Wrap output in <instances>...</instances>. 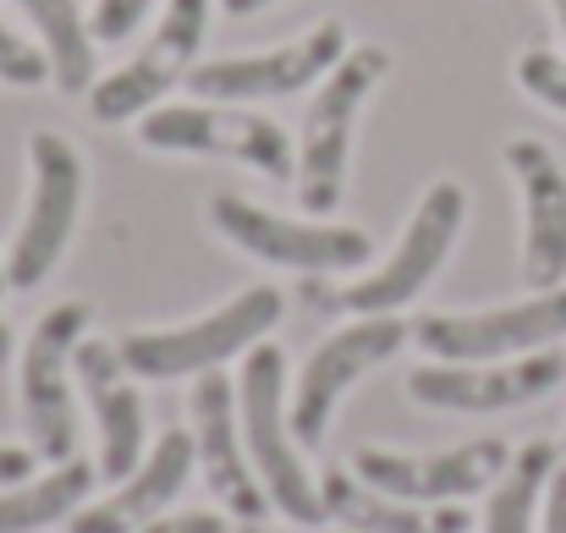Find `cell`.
<instances>
[{
    "label": "cell",
    "instance_id": "6da1fadb",
    "mask_svg": "<svg viewBox=\"0 0 566 533\" xmlns=\"http://www.w3.org/2000/svg\"><path fill=\"white\" fill-rule=\"evenodd\" d=\"M385 72H390V50L385 44H358L319 77V94H314V105L303 116V138H297V203L319 220L347 192L353 127H358V111L379 88Z\"/></svg>",
    "mask_w": 566,
    "mask_h": 533
},
{
    "label": "cell",
    "instance_id": "7a4b0ae2",
    "mask_svg": "<svg viewBox=\"0 0 566 533\" xmlns=\"http://www.w3.org/2000/svg\"><path fill=\"white\" fill-rule=\"evenodd\" d=\"M237 407H242V446L253 457L259 484L270 490V506L292 523H325V501L297 457V435L286 424V357L275 347H253L242 357V385H237Z\"/></svg>",
    "mask_w": 566,
    "mask_h": 533
},
{
    "label": "cell",
    "instance_id": "3957f363",
    "mask_svg": "<svg viewBox=\"0 0 566 533\" xmlns=\"http://www.w3.org/2000/svg\"><path fill=\"white\" fill-rule=\"evenodd\" d=\"M462 220H468V192H462L457 181H434V187L418 198V209H412V220H407L396 253H390L379 270L358 275L347 292L308 286V303H319V309H353V314H396V309L412 303V297L429 286V275L446 264V253L457 248Z\"/></svg>",
    "mask_w": 566,
    "mask_h": 533
},
{
    "label": "cell",
    "instance_id": "277c9868",
    "mask_svg": "<svg viewBox=\"0 0 566 533\" xmlns=\"http://www.w3.org/2000/svg\"><path fill=\"white\" fill-rule=\"evenodd\" d=\"M275 325H281V292L248 286L242 297H231L226 309L192 320L182 331H133L116 347L138 379H182V374H209L237 353H253Z\"/></svg>",
    "mask_w": 566,
    "mask_h": 533
},
{
    "label": "cell",
    "instance_id": "5b68a950",
    "mask_svg": "<svg viewBox=\"0 0 566 533\" xmlns=\"http://www.w3.org/2000/svg\"><path fill=\"white\" fill-rule=\"evenodd\" d=\"M138 144L155 149V155H226V160H242V166H253L275 181L297 171L286 127H275L270 116L220 105V100H209V105H155L138 122Z\"/></svg>",
    "mask_w": 566,
    "mask_h": 533
},
{
    "label": "cell",
    "instance_id": "8992f818",
    "mask_svg": "<svg viewBox=\"0 0 566 533\" xmlns=\"http://www.w3.org/2000/svg\"><path fill=\"white\" fill-rule=\"evenodd\" d=\"M209 220L226 242H237L242 253L281 264V270H314V275H336V270H358L375 242L358 226H325V220H286L270 215L264 203H248L237 192H214L209 198Z\"/></svg>",
    "mask_w": 566,
    "mask_h": 533
},
{
    "label": "cell",
    "instance_id": "52a82bcc",
    "mask_svg": "<svg viewBox=\"0 0 566 533\" xmlns=\"http://www.w3.org/2000/svg\"><path fill=\"white\" fill-rule=\"evenodd\" d=\"M28 166H33V198H28L22 231L6 259V286H17V292H33L55 270V259L66 253V237L77 226V203H83V160L66 138L33 133Z\"/></svg>",
    "mask_w": 566,
    "mask_h": 533
},
{
    "label": "cell",
    "instance_id": "ba28073f",
    "mask_svg": "<svg viewBox=\"0 0 566 533\" xmlns=\"http://www.w3.org/2000/svg\"><path fill=\"white\" fill-rule=\"evenodd\" d=\"M88 331L83 303H55L28 347H22V418L33 435V451L44 462H72L77 451V412H72V353Z\"/></svg>",
    "mask_w": 566,
    "mask_h": 533
},
{
    "label": "cell",
    "instance_id": "9c48e42d",
    "mask_svg": "<svg viewBox=\"0 0 566 533\" xmlns=\"http://www.w3.org/2000/svg\"><path fill=\"white\" fill-rule=\"evenodd\" d=\"M418 347L440 363H490V357L539 353L566 336V286L534 292L528 303L479 309V314H429L418 320Z\"/></svg>",
    "mask_w": 566,
    "mask_h": 533
},
{
    "label": "cell",
    "instance_id": "30bf717a",
    "mask_svg": "<svg viewBox=\"0 0 566 533\" xmlns=\"http://www.w3.org/2000/svg\"><path fill=\"white\" fill-rule=\"evenodd\" d=\"M203 28H209V0H166V17L149 33V44L122 72H111L105 83H94L88 116L105 122V127H116V122H133L138 111H155L192 72V55L203 44Z\"/></svg>",
    "mask_w": 566,
    "mask_h": 533
},
{
    "label": "cell",
    "instance_id": "8fae6325",
    "mask_svg": "<svg viewBox=\"0 0 566 533\" xmlns=\"http://www.w3.org/2000/svg\"><path fill=\"white\" fill-rule=\"evenodd\" d=\"M401 342H407V325L390 320V314H364L358 325H347L331 342H319L314 357L303 363V379H297L292 407H286V424H292L297 446H319L325 429H331L336 401L347 396V385L364 379L379 363H390L401 353Z\"/></svg>",
    "mask_w": 566,
    "mask_h": 533
},
{
    "label": "cell",
    "instance_id": "7c38bea8",
    "mask_svg": "<svg viewBox=\"0 0 566 533\" xmlns=\"http://www.w3.org/2000/svg\"><path fill=\"white\" fill-rule=\"evenodd\" d=\"M347 28L336 17L314 22L303 39L275 44V50H253V55H226V61H203L192 66L188 83L203 100H281V94H303L308 83H319L342 55H347Z\"/></svg>",
    "mask_w": 566,
    "mask_h": 533
},
{
    "label": "cell",
    "instance_id": "4fadbf2b",
    "mask_svg": "<svg viewBox=\"0 0 566 533\" xmlns=\"http://www.w3.org/2000/svg\"><path fill=\"white\" fill-rule=\"evenodd\" d=\"M566 379V357L539 347L512 363H423L407 374L412 401L440 412H506L551 396Z\"/></svg>",
    "mask_w": 566,
    "mask_h": 533
},
{
    "label": "cell",
    "instance_id": "5bb4252c",
    "mask_svg": "<svg viewBox=\"0 0 566 533\" xmlns=\"http://www.w3.org/2000/svg\"><path fill=\"white\" fill-rule=\"evenodd\" d=\"M192 440H198V462H203L209 495L226 501L231 518L264 523L270 490L253 473V457H248L242 429H237V390H231V379L220 368L198 374V385H192Z\"/></svg>",
    "mask_w": 566,
    "mask_h": 533
},
{
    "label": "cell",
    "instance_id": "9a60e30c",
    "mask_svg": "<svg viewBox=\"0 0 566 533\" xmlns=\"http://www.w3.org/2000/svg\"><path fill=\"white\" fill-rule=\"evenodd\" d=\"M512 462L506 440H473L440 457H401V451H379L364 446L358 451V479L375 484L396 501H468L479 490H490Z\"/></svg>",
    "mask_w": 566,
    "mask_h": 533
},
{
    "label": "cell",
    "instance_id": "2e32d148",
    "mask_svg": "<svg viewBox=\"0 0 566 533\" xmlns=\"http://www.w3.org/2000/svg\"><path fill=\"white\" fill-rule=\"evenodd\" d=\"M506 171L523 192V281L556 292L566 281V171L539 138L506 144Z\"/></svg>",
    "mask_w": 566,
    "mask_h": 533
},
{
    "label": "cell",
    "instance_id": "e0dca14e",
    "mask_svg": "<svg viewBox=\"0 0 566 533\" xmlns=\"http://www.w3.org/2000/svg\"><path fill=\"white\" fill-rule=\"evenodd\" d=\"M72 374L94 407V424H99V473L105 479H127L144 457V396L138 385L127 379V357L111 342H77L72 353Z\"/></svg>",
    "mask_w": 566,
    "mask_h": 533
},
{
    "label": "cell",
    "instance_id": "ac0fdd59",
    "mask_svg": "<svg viewBox=\"0 0 566 533\" xmlns=\"http://www.w3.org/2000/svg\"><path fill=\"white\" fill-rule=\"evenodd\" d=\"M192 457H198V440L182 429H166L155 440V451L122 479V490L88 512L72 518V533H144L188 484Z\"/></svg>",
    "mask_w": 566,
    "mask_h": 533
},
{
    "label": "cell",
    "instance_id": "d6986e66",
    "mask_svg": "<svg viewBox=\"0 0 566 533\" xmlns=\"http://www.w3.org/2000/svg\"><path fill=\"white\" fill-rule=\"evenodd\" d=\"M319 501H325V518L342 523L347 533H468L473 523L462 506H446V501L440 512H418V501H396L342 468L319 479Z\"/></svg>",
    "mask_w": 566,
    "mask_h": 533
},
{
    "label": "cell",
    "instance_id": "ffe728a7",
    "mask_svg": "<svg viewBox=\"0 0 566 533\" xmlns=\"http://www.w3.org/2000/svg\"><path fill=\"white\" fill-rule=\"evenodd\" d=\"M11 6H22V17L39 28L50 83L61 94H88L94 88V28L83 22V6L77 0H11Z\"/></svg>",
    "mask_w": 566,
    "mask_h": 533
},
{
    "label": "cell",
    "instance_id": "44dd1931",
    "mask_svg": "<svg viewBox=\"0 0 566 533\" xmlns=\"http://www.w3.org/2000/svg\"><path fill=\"white\" fill-rule=\"evenodd\" d=\"M88 484H94L88 462L72 457V462H55L44 479L0 490V533H39L50 523H61V518H72L83 506Z\"/></svg>",
    "mask_w": 566,
    "mask_h": 533
},
{
    "label": "cell",
    "instance_id": "7402d4cb",
    "mask_svg": "<svg viewBox=\"0 0 566 533\" xmlns=\"http://www.w3.org/2000/svg\"><path fill=\"white\" fill-rule=\"evenodd\" d=\"M551 479H556V446L528 440L490 490L484 533H534V512H539V495L551 490Z\"/></svg>",
    "mask_w": 566,
    "mask_h": 533
},
{
    "label": "cell",
    "instance_id": "603a6c76",
    "mask_svg": "<svg viewBox=\"0 0 566 533\" xmlns=\"http://www.w3.org/2000/svg\"><path fill=\"white\" fill-rule=\"evenodd\" d=\"M517 83H523V94H534L539 105H551V111L566 116V61L562 55L528 50V55L517 61Z\"/></svg>",
    "mask_w": 566,
    "mask_h": 533
},
{
    "label": "cell",
    "instance_id": "cb8c5ba5",
    "mask_svg": "<svg viewBox=\"0 0 566 533\" xmlns=\"http://www.w3.org/2000/svg\"><path fill=\"white\" fill-rule=\"evenodd\" d=\"M44 77H50L44 50H33L28 39H17V33L0 22V83H11V88H39Z\"/></svg>",
    "mask_w": 566,
    "mask_h": 533
},
{
    "label": "cell",
    "instance_id": "d4e9b609",
    "mask_svg": "<svg viewBox=\"0 0 566 533\" xmlns=\"http://www.w3.org/2000/svg\"><path fill=\"white\" fill-rule=\"evenodd\" d=\"M149 6H155V0H99V6H94V39H99V44L133 39L138 22L149 17Z\"/></svg>",
    "mask_w": 566,
    "mask_h": 533
},
{
    "label": "cell",
    "instance_id": "484cf974",
    "mask_svg": "<svg viewBox=\"0 0 566 533\" xmlns=\"http://www.w3.org/2000/svg\"><path fill=\"white\" fill-rule=\"evenodd\" d=\"M144 533H275L248 518H214V512H182V518H155Z\"/></svg>",
    "mask_w": 566,
    "mask_h": 533
},
{
    "label": "cell",
    "instance_id": "4316f807",
    "mask_svg": "<svg viewBox=\"0 0 566 533\" xmlns=\"http://www.w3.org/2000/svg\"><path fill=\"white\" fill-rule=\"evenodd\" d=\"M33 462H39V451H28V446H0V490L28 484V479H33Z\"/></svg>",
    "mask_w": 566,
    "mask_h": 533
},
{
    "label": "cell",
    "instance_id": "83f0119b",
    "mask_svg": "<svg viewBox=\"0 0 566 533\" xmlns=\"http://www.w3.org/2000/svg\"><path fill=\"white\" fill-rule=\"evenodd\" d=\"M545 533H566V468H556L545 490Z\"/></svg>",
    "mask_w": 566,
    "mask_h": 533
},
{
    "label": "cell",
    "instance_id": "f1b7e54d",
    "mask_svg": "<svg viewBox=\"0 0 566 533\" xmlns=\"http://www.w3.org/2000/svg\"><path fill=\"white\" fill-rule=\"evenodd\" d=\"M220 6H226L231 17H253V11H264L270 0H220Z\"/></svg>",
    "mask_w": 566,
    "mask_h": 533
},
{
    "label": "cell",
    "instance_id": "f546056e",
    "mask_svg": "<svg viewBox=\"0 0 566 533\" xmlns=\"http://www.w3.org/2000/svg\"><path fill=\"white\" fill-rule=\"evenodd\" d=\"M6 357H11V325H6V314H0V368H6Z\"/></svg>",
    "mask_w": 566,
    "mask_h": 533
},
{
    "label": "cell",
    "instance_id": "4dcf8cb0",
    "mask_svg": "<svg viewBox=\"0 0 566 533\" xmlns=\"http://www.w3.org/2000/svg\"><path fill=\"white\" fill-rule=\"evenodd\" d=\"M551 11H556V22H562V39H566V0H551Z\"/></svg>",
    "mask_w": 566,
    "mask_h": 533
},
{
    "label": "cell",
    "instance_id": "1f68e13d",
    "mask_svg": "<svg viewBox=\"0 0 566 533\" xmlns=\"http://www.w3.org/2000/svg\"><path fill=\"white\" fill-rule=\"evenodd\" d=\"M0 292H6V270H0Z\"/></svg>",
    "mask_w": 566,
    "mask_h": 533
}]
</instances>
